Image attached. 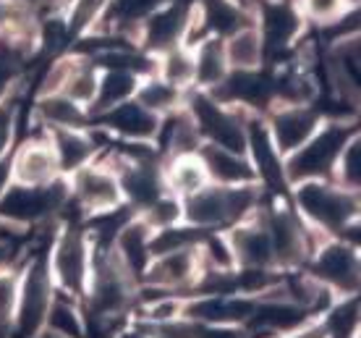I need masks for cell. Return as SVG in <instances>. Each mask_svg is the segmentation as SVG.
<instances>
[{
    "label": "cell",
    "instance_id": "6da1fadb",
    "mask_svg": "<svg viewBox=\"0 0 361 338\" xmlns=\"http://www.w3.org/2000/svg\"><path fill=\"white\" fill-rule=\"evenodd\" d=\"M257 205V189L252 183H238V186H202L199 192L189 194L180 210L183 220L194 229H220L238 223L246 212Z\"/></svg>",
    "mask_w": 361,
    "mask_h": 338
},
{
    "label": "cell",
    "instance_id": "7a4b0ae2",
    "mask_svg": "<svg viewBox=\"0 0 361 338\" xmlns=\"http://www.w3.org/2000/svg\"><path fill=\"white\" fill-rule=\"evenodd\" d=\"M353 126L348 123H327L325 128H317L304 145L293 150L288 160L283 163L286 181L301 183L312 179H327L335 171L338 155L351 139Z\"/></svg>",
    "mask_w": 361,
    "mask_h": 338
},
{
    "label": "cell",
    "instance_id": "3957f363",
    "mask_svg": "<svg viewBox=\"0 0 361 338\" xmlns=\"http://www.w3.org/2000/svg\"><path fill=\"white\" fill-rule=\"evenodd\" d=\"M296 202L301 212L325 231H343L351 226V218H356V194L322 179L298 183Z\"/></svg>",
    "mask_w": 361,
    "mask_h": 338
},
{
    "label": "cell",
    "instance_id": "277c9868",
    "mask_svg": "<svg viewBox=\"0 0 361 338\" xmlns=\"http://www.w3.org/2000/svg\"><path fill=\"white\" fill-rule=\"evenodd\" d=\"M66 194H68L66 183L55 179L45 186H24V183L6 186L0 194V218L29 226L50 212L61 210L66 205Z\"/></svg>",
    "mask_w": 361,
    "mask_h": 338
},
{
    "label": "cell",
    "instance_id": "5b68a950",
    "mask_svg": "<svg viewBox=\"0 0 361 338\" xmlns=\"http://www.w3.org/2000/svg\"><path fill=\"white\" fill-rule=\"evenodd\" d=\"M189 113L202 139L207 137L209 145L246 155V121L223 108V102H217L212 95H194L189 102Z\"/></svg>",
    "mask_w": 361,
    "mask_h": 338
},
{
    "label": "cell",
    "instance_id": "8992f818",
    "mask_svg": "<svg viewBox=\"0 0 361 338\" xmlns=\"http://www.w3.org/2000/svg\"><path fill=\"white\" fill-rule=\"evenodd\" d=\"M254 27L262 37L264 53H286L301 32V13L290 0H259Z\"/></svg>",
    "mask_w": 361,
    "mask_h": 338
},
{
    "label": "cell",
    "instance_id": "52a82bcc",
    "mask_svg": "<svg viewBox=\"0 0 361 338\" xmlns=\"http://www.w3.org/2000/svg\"><path fill=\"white\" fill-rule=\"evenodd\" d=\"M191 3H180V0H168L163 8H157L152 16L147 18L139 27V42L145 45L147 53L163 55L165 50L183 45V35L189 27Z\"/></svg>",
    "mask_w": 361,
    "mask_h": 338
},
{
    "label": "cell",
    "instance_id": "ba28073f",
    "mask_svg": "<svg viewBox=\"0 0 361 338\" xmlns=\"http://www.w3.org/2000/svg\"><path fill=\"white\" fill-rule=\"evenodd\" d=\"M50 307V275L42 260L32 262L24 275V284L18 289V336L35 338L42 328Z\"/></svg>",
    "mask_w": 361,
    "mask_h": 338
},
{
    "label": "cell",
    "instance_id": "9c48e42d",
    "mask_svg": "<svg viewBox=\"0 0 361 338\" xmlns=\"http://www.w3.org/2000/svg\"><path fill=\"white\" fill-rule=\"evenodd\" d=\"M73 194L76 202L90 212L113 210L123 200L118 176L99 165H82L79 171H73Z\"/></svg>",
    "mask_w": 361,
    "mask_h": 338
},
{
    "label": "cell",
    "instance_id": "30bf717a",
    "mask_svg": "<svg viewBox=\"0 0 361 338\" xmlns=\"http://www.w3.org/2000/svg\"><path fill=\"white\" fill-rule=\"evenodd\" d=\"M53 273L66 291H84L90 273V252H87V239L79 229L63 231V236L58 239L53 252Z\"/></svg>",
    "mask_w": 361,
    "mask_h": 338
},
{
    "label": "cell",
    "instance_id": "8fae6325",
    "mask_svg": "<svg viewBox=\"0 0 361 338\" xmlns=\"http://www.w3.org/2000/svg\"><path fill=\"white\" fill-rule=\"evenodd\" d=\"M314 278L338 291L351 294L359 289V255L351 244H325L314 257Z\"/></svg>",
    "mask_w": 361,
    "mask_h": 338
},
{
    "label": "cell",
    "instance_id": "7c38bea8",
    "mask_svg": "<svg viewBox=\"0 0 361 338\" xmlns=\"http://www.w3.org/2000/svg\"><path fill=\"white\" fill-rule=\"evenodd\" d=\"M267 128L275 142V150L280 155H290L319 128V113L309 105H286L272 116Z\"/></svg>",
    "mask_w": 361,
    "mask_h": 338
},
{
    "label": "cell",
    "instance_id": "4fadbf2b",
    "mask_svg": "<svg viewBox=\"0 0 361 338\" xmlns=\"http://www.w3.org/2000/svg\"><path fill=\"white\" fill-rule=\"evenodd\" d=\"M212 97L217 102H241L246 108L270 105L272 82L257 68H231L226 79L212 87Z\"/></svg>",
    "mask_w": 361,
    "mask_h": 338
},
{
    "label": "cell",
    "instance_id": "5bb4252c",
    "mask_svg": "<svg viewBox=\"0 0 361 338\" xmlns=\"http://www.w3.org/2000/svg\"><path fill=\"white\" fill-rule=\"evenodd\" d=\"M116 176L118 183H121V192L131 200L134 207H142V210H147L165 192L163 174H160L154 160H128V157H123L121 171Z\"/></svg>",
    "mask_w": 361,
    "mask_h": 338
},
{
    "label": "cell",
    "instance_id": "9a60e30c",
    "mask_svg": "<svg viewBox=\"0 0 361 338\" xmlns=\"http://www.w3.org/2000/svg\"><path fill=\"white\" fill-rule=\"evenodd\" d=\"M99 121L108 131L131 139V142H147L160 134V116H154L152 110H147L136 100H123L102 110Z\"/></svg>",
    "mask_w": 361,
    "mask_h": 338
},
{
    "label": "cell",
    "instance_id": "2e32d148",
    "mask_svg": "<svg viewBox=\"0 0 361 338\" xmlns=\"http://www.w3.org/2000/svg\"><path fill=\"white\" fill-rule=\"evenodd\" d=\"M58 171V157L50 142H27L11 160V179L24 186H45Z\"/></svg>",
    "mask_w": 361,
    "mask_h": 338
},
{
    "label": "cell",
    "instance_id": "e0dca14e",
    "mask_svg": "<svg viewBox=\"0 0 361 338\" xmlns=\"http://www.w3.org/2000/svg\"><path fill=\"white\" fill-rule=\"evenodd\" d=\"M267 234L272 241V255L280 265H296L298 260L307 257V231L301 229L288 210H278L267 218Z\"/></svg>",
    "mask_w": 361,
    "mask_h": 338
},
{
    "label": "cell",
    "instance_id": "ac0fdd59",
    "mask_svg": "<svg viewBox=\"0 0 361 338\" xmlns=\"http://www.w3.org/2000/svg\"><path fill=\"white\" fill-rule=\"evenodd\" d=\"M228 247L241 267H270L275 262L272 241L264 223H249L233 229L228 236Z\"/></svg>",
    "mask_w": 361,
    "mask_h": 338
},
{
    "label": "cell",
    "instance_id": "d6986e66",
    "mask_svg": "<svg viewBox=\"0 0 361 338\" xmlns=\"http://www.w3.org/2000/svg\"><path fill=\"white\" fill-rule=\"evenodd\" d=\"M199 160L204 163L209 179H215L223 186H238V183H252L257 179L254 165L246 160V155L231 152L226 147L217 145H204L199 147Z\"/></svg>",
    "mask_w": 361,
    "mask_h": 338
},
{
    "label": "cell",
    "instance_id": "ffe728a7",
    "mask_svg": "<svg viewBox=\"0 0 361 338\" xmlns=\"http://www.w3.org/2000/svg\"><path fill=\"white\" fill-rule=\"evenodd\" d=\"M197 13L207 35L220 40L254 24V11H249V6L238 0H199Z\"/></svg>",
    "mask_w": 361,
    "mask_h": 338
},
{
    "label": "cell",
    "instance_id": "44dd1931",
    "mask_svg": "<svg viewBox=\"0 0 361 338\" xmlns=\"http://www.w3.org/2000/svg\"><path fill=\"white\" fill-rule=\"evenodd\" d=\"M246 150L254 157V171H259L272 189H283L286 186L283 160H280V152L275 150L267 123H262V121H249L246 123Z\"/></svg>",
    "mask_w": 361,
    "mask_h": 338
},
{
    "label": "cell",
    "instance_id": "7402d4cb",
    "mask_svg": "<svg viewBox=\"0 0 361 338\" xmlns=\"http://www.w3.org/2000/svg\"><path fill=\"white\" fill-rule=\"evenodd\" d=\"M257 304L249 299H235L231 294H209L204 299H197L186 307V315L197 322H207V325H231V322H241L252 318Z\"/></svg>",
    "mask_w": 361,
    "mask_h": 338
},
{
    "label": "cell",
    "instance_id": "603a6c76",
    "mask_svg": "<svg viewBox=\"0 0 361 338\" xmlns=\"http://www.w3.org/2000/svg\"><path fill=\"white\" fill-rule=\"evenodd\" d=\"M194 273H197V247L157 255L152 265H147L145 270L147 281L157 289H178L189 284Z\"/></svg>",
    "mask_w": 361,
    "mask_h": 338
},
{
    "label": "cell",
    "instance_id": "cb8c5ba5",
    "mask_svg": "<svg viewBox=\"0 0 361 338\" xmlns=\"http://www.w3.org/2000/svg\"><path fill=\"white\" fill-rule=\"evenodd\" d=\"M149 236H152V229L147 226L145 220H128L123 229L116 234V252L118 260L123 262L131 278L136 275H145L147 265H149Z\"/></svg>",
    "mask_w": 361,
    "mask_h": 338
},
{
    "label": "cell",
    "instance_id": "d4e9b609",
    "mask_svg": "<svg viewBox=\"0 0 361 338\" xmlns=\"http://www.w3.org/2000/svg\"><path fill=\"white\" fill-rule=\"evenodd\" d=\"M168 0H110L102 13V29L118 32V35L134 40V32L152 16L157 8H163Z\"/></svg>",
    "mask_w": 361,
    "mask_h": 338
},
{
    "label": "cell",
    "instance_id": "484cf974",
    "mask_svg": "<svg viewBox=\"0 0 361 338\" xmlns=\"http://www.w3.org/2000/svg\"><path fill=\"white\" fill-rule=\"evenodd\" d=\"M50 145L55 150L61 171H79L94 155V139L79 128H53Z\"/></svg>",
    "mask_w": 361,
    "mask_h": 338
},
{
    "label": "cell",
    "instance_id": "4316f807",
    "mask_svg": "<svg viewBox=\"0 0 361 338\" xmlns=\"http://www.w3.org/2000/svg\"><path fill=\"white\" fill-rule=\"evenodd\" d=\"M231 71V66L226 61V50H223V40L220 37H207L197 45L194 53V79L202 87H217L226 79V73Z\"/></svg>",
    "mask_w": 361,
    "mask_h": 338
},
{
    "label": "cell",
    "instance_id": "83f0119b",
    "mask_svg": "<svg viewBox=\"0 0 361 338\" xmlns=\"http://www.w3.org/2000/svg\"><path fill=\"white\" fill-rule=\"evenodd\" d=\"M223 50H226V61L231 68H259L264 58L262 37L254 24L228 35L223 40Z\"/></svg>",
    "mask_w": 361,
    "mask_h": 338
},
{
    "label": "cell",
    "instance_id": "f1b7e54d",
    "mask_svg": "<svg viewBox=\"0 0 361 338\" xmlns=\"http://www.w3.org/2000/svg\"><path fill=\"white\" fill-rule=\"evenodd\" d=\"M136 87H139V76L131 71H123V68H105L99 73V84H97V97H94V110H108L113 105L123 100H131L134 97Z\"/></svg>",
    "mask_w": 361,
    "mask_h": 338
},
{
    "label": "cell",
    "instance_id": "f546056e",
    "mask_svg": "<svg viewBox=\"0 0 361 338\" xmlns=\"http://www.w3.org/2000/svg\"><path fill=\"white\" fill-rule=\"evenodd\" d=\"M39 119L50 123L53 128H82L84 126V110L79 102L66 97L63 92L58 95H42L37 102Z\"/></svg>",
    "mask_w": 361,
    "mask_h": 338
},
{
    "label": "cell",
    "instance_id": "4dcf8cb0",
    "mask_svg": "<svg viewBox=\"0 0 361 338\" xmlns=\"http://www.w3.org/2000/svg\"><path fill=\"white\" fill-rule=\"evenodd\" d=\"M163 126V123H160ZM163 142L165 150L173 155H194L202 147V134L197 123L191 119V113H176L163 126Z\"/></svg>",
    "mask_w": 361,
    "mask_h": 338
},
{
    "label": "cell",
    "instance_id": "1f68e13d",
    "mask_svg": "<svg viewBox=\"0 0 361 338\" xmlns=\"http://www.w3.org/2000/svg\"><path fill=\"white\" fill-rule=\"evenodd\" d=\"M307 318V310L298 304L288 302V299H270L264 307H254L252 320L257 328L267 330H288L301 325Z\"/></svg>",
    "mask_w": 361,
    "mask_h": 338
},
{
    "label": "cell",
    "instance_id": "d6a6232c",
    "mask_svg": "<svg viewBox=\"0 0 361 338\" xmlns=\"http://www.w3.org/2000/svg\"><path fill=\"white\" fill-rule=\"evenodd\" d=\"M168 183L173 186V192L176 194L189 197V194L199 192L202 186H207L209 176H207V171H204V163H202L199 157L176 155L171 171H168Z\"/></svg>",
    "mask_w": 361,
    "mask_h": 338
},
{
    "label": "cell",
    "instance_id": "836d02e7",
    "mask_svg": "<svg viewBox=\"0 0 361 338\" xmlns=\"http://www.w3.org/2000/svg\"><path fill=\"white\" fill-rule=\"evenodd\" d=\"M97 84H99V66L90 58H79L73 64V71L63 87V95L71 97L79 105H92L97 97Z\"/></svg>",
    "mask_w": 361,
    "mask_h": 338
},
{
    "label": "cell",
    "instance_id": "e575fe53",
    "mask_svg": "<svg viewBox=\"0 0 361 338\" xmlns=\"http://www.w3.org/2000/svg\"><path fill=\"white\" fill-rule=\"evenodd\" d=\"M134 95H136V102L145 105L147 110H152L154 116L171 113L180 100V90L173 87L171 82H165L163 76H152L147 82H139Z\"/></svg>",
    "mask_w": 361,
    "mask_h": 338
},
{
    "label": "cell",
    "instance_id": "d590c367",
    "mask_svg": "<svg viewBox=\"0 0 361 338\" xmlns=\"http://www.w3.org/2000/svg\"><path fill=\"white\" fill-rule=\"evenodd\" d=\"M157 68H160V76L165 82H171L178 90L194 82V55L186 50V45L165 50L157 61Z\"/></svg>",
    "mask_w": 361,
    "mask_h": 338
},
{
    "label": "cell",
    "instance_id": "8d00e7d4",
    "mask_svg": "<svg viewBox=\"0 0 361 338\" xmlns=\"http://www.w3.org/2000/svg\"><path fill=\"white\" fill-rule=\"evenodd\" d=\"M108 3L110 0H71L68 18H66L68 32L76 37V35H84L87 29H92L99 21V16L105 13Z\"/></svg>",
    "mask_w": 361,
    "mask_h": 338
},
{
    "label": "cell",
    "instance_id": "74e56055",
    "mask_svg": "<svg viewBox=\"0 0 361 338\" xmlns=\"http://www.w3.org/2000/svg\"><path fill=\"white\" fill-rule=\"evenodd\" d=\"M47 322H50V328L53 333L63 338H84V325L79 320V312L73 310L71 304L66 302H55L47 307Z\"/></svg>",
    "mask_w": 361,
    "mask_h": 338
},
{
    "label": "cell",
    "instance_id": "f35d334b",
    "mask_svg": "<svg viewBox=\"0 0 361 338\" xmlns=\"http://www.w3.org/2000/svg\"><path fill=\"white\" fill-rule=\"evenodd\" d=\"M335 168L341 171V183H343V189L348 192H356L359 189V179H361V147H359V139L351 137L345 142V147L341 150V155H338V163Z\"/></svg>",
    "mask_w": 361,
    "mask_h": 338
},
{
    "label": "cell",
    "instance_id": "ab89813d",
    "mask_svg": "<svg viewBox=\"0 0 361 338\" xmlns=\"http://www.w3.org/2000/svg\"><path fill=\"white\" fill-rule=\"evenodd\" d=\"M180 218H183L180 202L173 200V197H165V194H163L160 200L152 202V205L147 207L145 223L152 231H157V229H168V226H176V223H178Z\"/></svg>",
    "mask_w": 361,
    "mask_h": 338
},
{
    "label": "cell",
    "instance_id": "60d3db41",
    "mask_svg": "<svg viewBox=\"0 0 361 338\" xmlns=\"http://www.w3.org/2000/svg\"><path fill=\"white\" fill-rule=\"evenodd\" d=\"M359 322V299H348L341 307H335L327 318V330L335 338H351Z\"/></svg>",
    "mask_w": 361,
    "mask_h": 338
},
{
    "label": "cell",
    "instance_id": "b9f144b4",
    "mask_svg": "<svg viewBox=\"0 0 361 338\" xmlns=\"http://www.w3.org/2000/svg\"><path fill=\"white\" fill-rule=\"evenodd\" d=\"M73 64L76 61H68V58H61V61H55L47 73L42 76V84H39V97L42 95H58V92H63L66 82H68V76L73 71Z\"/></svg>",
    "mask_w": 361,
    "mask_h": 338
},
{
    "label": "cell",
    "instance_id": "7bdbcfd3",
    "mask_svg": "<svg viewBox=\"0 0 361 338\" xmlns=\"http://www.w3.org/2000/svg\"><path fill=\"white\" fill-rule=\"evenodd\" d=\"M18 299V281L13 273H0V325H8Z\"/></svg>",
    "mask_w": 361,
    "mask_h": 338
},
{
    "label": "cell",
    "instance_id": "ee69618b",
    "mask_svg": "<svg viewBox=\"0 0 361 338\" xmlns=\"http://www.w3.org/2000/svg\"><path fill=\"white\" fill-rule=\"evenodd\" d=\"M13 128H16V108H13V102H0V160H3L6 150L11 145Z\"/></svg>",
    "mask_w": 361,
    "mask_h": 338
},
{
    "label": "cell",
    "instance_id": "f6af8a7d",
    "mask_svg": "<svg viewBox=\"0 0 361 338\" xmlns=\"http://www.w3.org/2000/svg\"><path fill=\"white\" fill-rule=\"evenodd\" d=\"M290 338H327V333L322 328H309V330H304V333H296V336H290Z\"/></svg>",
    "mask_w": 361,
    "mask_h": 338
},
{
    "label": "cell",
    "instance_id": "bcb514c9",
    "mask_svg": "<svg viewBox=\"0 0 361 338\" xmlns=\"http://www.w3.org/2000/svg\"><path fill=\"white\" fill-rule=\"evenodd\" d=\"M42 338H63V336H58V333H45Z\"/></svg>",
    "mask_w": 361,
    "mask_h": 338
},
{
    "label": "cell",
    "instance_id": "7dc6e473",
    "mask_svg": "<svg viewBox=\"0 0 361 338\" xmlns=\"http://www.w3.org/2000/svg\"><path fill=\"white\" fill-rule=\"evenodd\" d=\"M238 3H244V6H246V0H238Z\"/></svg>",
    "mask_w": 361,
    "mask_h": 338
}]
</instances>
